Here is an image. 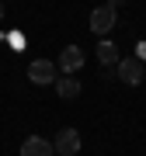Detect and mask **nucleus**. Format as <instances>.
<instances>
[{
  "label": "nucleus",
  "mask_w": 146,
  "mask_h": 156,
  "mask_svg": "<svg viewBox=\"0 0 146 156\" xmlns=\"http://www.w3.org/2000/svg\"><path fill=\"white\" fill-rule=\"evenodd\" d=\"M118 7H122V0H108V4H101V7H94V11H90V31H94L97 38H104V35L115 28Z\"/></svg>",
  "instance_id": "1"
},
{
  "label": "nucleus",
  "mask_w": 146,
  "mask_h": 156,
  "mask_svg": "<svg viewBox=\"0 0 146 156\" xmlns=\"http://www.w3.org/2000/svg\"><path fill=\"white\" fill-rule=\"evenodd\" d=\"M28 80H31V83H38V87H56V62H49V59H45V56H38V59H31L28 62Z\"/></svg>",
  "instance_id": "2"
},
{
  "label": "nucleus",
  "mask_w": 146,
  "mask_h": 156,
  "mask_svg": "<svg viewBox=\"0 0 146 156\" xmlns=\"http://www.w3.org/2000/svg\"><path fill=\"white\" fill-rule=\"evenodd\" d=\"M115 76L122 80V83H129V87H139L143 76H146V66L136 56H122V62L115 66Z\"/></svg>",
  "instance_id": "3"
},
{
  "label": "nucleus",
  "mask_w": 146,
  "mask_h": 156,
  "mask_svg": "<svg viewBox=\"0 0 146 156\" xmlns=\"http://www.w3.org/2000/svg\"><path fill=\"white\" fill-rule=\"evenodd\" d=\"M52 149H56V156H77L80 153V132L77 128H59L56 139H52Z\"/></svg>",
  "instance_id": "4"
},
{
  "label": "nucleus",
  "mask_w": 146,
  "mask_h": 156,
  "mask_svg": "<svg viewBox=\"0 0 146 156\" xmlns=\"http://www.w3.org/2000/svg\"><path fill=\"white\" fill-rule=\"evenodd\" d=\"M80 66H84V49H80V45H66V49L59 52V59H56V69H63L66 76H73Z\"/></svg>",
  "instance_id": "5"
},
{
  "label": "nucleus",
  "mask_w": 146,
  "mask_h": 156,
  "mask_svg": "<svg viewBox=\"0 0 146 156\" xmlns=\"http://www.w3.org/2000/svg\"><path fill=\"white\" fill-rule=\"evenodd\" d=\"M21 156H56L49 139H42V135H28V139L21 142Z\"/></svg>",
  "instance_id": "6"
},
{
  "label": "nucleus",
  "mask_w": 146,
  "mask_h": 156,
  "mask_svg": "<svg viewBox=\"0 0 146 156\" xmlns=\"http://www.w3.org/2000/svg\"><path fill=\"white\" fill-rule=\"evenodd\" d=\"M97 62H101L104 69H115L118 62H122V56H118V45L111 38H101L97 42Z\"/></svg>",
  "instance_id": "7"
},
{
  "label": "nucleus",
  "mask_w": 146,
  "mask_h": 156,
  "mask_svg": "<svg viewBox=\"0 0 146 156\" xmlns=\"http://www.w3.org/2000/svg\"><path fill=\"white\" fill-rule=\"evenodd\" d=\"M56 94H59L63 101H77V97H80V83H77L73 76H59V80H56Z\"/></svg>",
  "instance_id": "8"
},
{
  "label": "nucleus",
  "mask_w": 146,
  "mask_h": 156,
  "mask_svg": "<svg viewBox=\"0 0 146 156\" xmlns=\"http://www.w3.org/2000/svg\"><path fill=\"white\" fill-rule=\"evenodd\" d=\"M139 62H143V66H146V45H143V49H139Z\"/></svg>",
  "instance_id": "9"
},
{
  "label": "nucleus",
  "mask_w": 146,
  "mask_h": 156,
  "mask_svg": "<svg viewBox=\"0 0 146 156\" xmlns=\"http://www.w3.org/2000/svg\"><path fill=\"white\" fill-rule=\"evenodd\" d=\"M0 17H4V4H0Z\"/></svg>",
  "instance_id": "10"
}]
</instances>
